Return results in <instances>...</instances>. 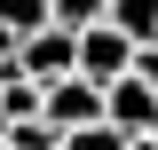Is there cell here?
Returning <instances> with one entry per match:
<instances>
[{
	"mask_svg": "<svg viewBox=\"0 0 158 150\" xmlns=\"http://www.w3.org/2000/svg\"><path fill=\"white\" fill-rule=\"evenodd\" d=\"M79 71L87 79H103V87H111L118 71H135V32H127V24H87V32H79Z\"/></svg>",
	"mask_w": 158,
	"mask_h": 150,
	"instance_id": "6da1fadb",
	"label": "cell"
},
{
	"mask_svg": "<svg viewBox=\"0 0 158 150\" xmlns=\"http://www.w3.org/2000/svg\"><path fill=\"white\" fill-rule=\"evenodd\" d=\"M16 63H24L32 79H63V71H79V32H71V24H40V32L16 40Z\"/></svg>",
	"mask_w": 158,
	"mask_h": 150,
	"instance_id": "7a4b0ae2",
	"label": "cell"
},
{
	"mask_svg": "<svg viewBox=\"0 0 158 150\" xmlns=\"http://www.w3.org/2000/svg\"><path fill=\"white\" fill-rule=\"evenodd\" d=\"M103 119L127 127V134H150V127H158V87H150L142 71H118L111 87H103Z\"/></svg>",
	"mask_w": 158,
	"mask_h": 150,
	"instance_id": "3957f363",
	"label": "cell"
},
{
	"mask_svg": "<svg viewBox=\"0 0 158 150\" xmlns=\"http://www.w3.org/2000/svg\"><path fill=\"white\" fill-rule=\"evenodd\" d=\"M48 119H56L63 134H71V127H87V119H103V79H87V71L48 79Z\"/></svg>",
	"mask_w": 158,
	"mask_h": 150,
	"instance_id": "277c9868",
	"label": "cell"
},
{
	"mask_svg": "<svg viewBox=\"0 0 158 150\" xmlns=\"http://www.w3.org/2000/svg\"><path fill=\"white\" fill-rule=\"evenodd\" d=\"M127 142H135V134H127V127H111V119H87V127H71V134H63V150H127Z\"/></svg>",
	"mask_w": 158,
	"mask_h": 150,
	"instance_id": "5b68a950",
	"label": "cell"
},
{
	"mask_svg": "<svg viewBox=\"0 0 158 150\" xmlns=\"http://www.w3.org/2000/svg\"><path fill=\"white\" fill-rule=\"evenodd\" d=\"M0 24H8V32H40V24H56V0H0Z\"/></svg>",
	"mask_w": 158,
	"mask_h": 150,
	"instance_id": "8992f818",
	"label": "cell"
},
{
	"mask_svg": "<svg viewBox=\"0 0 158 150\" xmlns=\"http://www.w3.org/2000/svg\"><path fill=\"white\" fill-rule=\"evenodd\" d=\"M111 24H127L135 40H158V0H111Z\"/></svg>",
	"mask_w": 158,
	"mask_h": 150,
	"instance_id": "52a82bcc",
	"label": "cell"
},
{
	"mask_svg": "<svg viewBox=\"0 0 158 150\" xmlns=\"http://www.w3.org/2000/svg\"><path fill=\"white\" fill-rule=\"evenodd\" d=\"M103 16H111V0H56V24H71V32H87Z\"/></svg>",
	"mask_w": 158,
	"mask_h": 150,
	"instance_id": "ba28073f",
	"label": "cell"
},
{
	"mask_svg": "<svg viewBox=\"0 0 158 150\" xmlns=\"http://www.w3.org/2000/svg\"><path fill=\"white\" fill-rule=\"evenodd\" d=\"M135 71H142V79L158 87V40H135Z\"/></svg>",
	"mask_w": 158,
	"mask_h": 150,
	"instance_id": "9c48e42d",
	"label": "cell"
},
{
	"mask_svg": "<svg viewBox=\"0 0 158 150\" xmlns=\"http://www.w3.org/2000/svg\"><path fill=\"white\" fill-rule=\"evenodd\" d=\"M48 150H63V142H48Z\"/></svg>",
	"mask_w": 158,
	"mask_h": 150,
	"instance_id": "30bf717a",
	"label": "cell"
}]
</instances>
